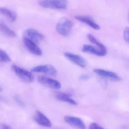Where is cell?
Segmentation results:
<instances>
[{
	"mask_svg": "<svg viewBox=\"0 0 129 129\" xmlns=\"http://www.w3.org/2000/svg\"><path fill=\"white\" fill-rule=\"evenodd\" d=\"M39 4L46 9L65 10L68 6L67 0H40Z\"/></svg>",
	"mask_w": 129,
	"mask_h": 129,
	"instance_id": "6da1fadb",
	"label": "cell"
},
{
	"mask_svg": "<svg viewBox=\"0 0 129 129\" xmlns=\"http://www.w3.org/2000/svg\"><path fill=\"white\" fill-rule=\"evenodd\" d=\"M73 25L71 20L66 18H62L56 25V31L60 35L67 37L70 34Z\"/></svg>",
	"mask_w": 129,
	"mask_h": 129,
	"instance_id": "7a4b0ae2",
	"label": "cell"
},
{
	"mask_svg": "<svg viewBox=\"0 0 129 129\" xmlns=\"http://www.w3.org/2000/svg\"><path fill=\"white\" fill-rule=\"evenodd\" d=\"M12 69L18 77L24 82L30 83L34 80V77L30 72L20 68L16 65H12Z\"/></svg>",
	"mask_w": 129,
	"mask_h": 129,
	"instance_id": "3957f363",
	"label": "cell"
},
{
	"mask_svg": "<svg viewBox=\"0 0 129 129\" xmlns=\"http://www.w3.org/2000/svg\"><path fill=\"white\" fill-rule=\"evenodd\" d=\"M37 81L40 84L53 89H59L61 87V83L58 81L46 76H38Z\"/></svg>",
	"mask_w": 129,
	"mask_h": 129,
	"instance_id": "277c9868",
	"label": "cell"
},
{
	"mask_svg": "<svg viewBox=\"0 0 129 129\" xmlns=\"http://www.w3.org/2000/svg\"><path fill=\"white\" fill-rule=\"evenodd\" d=\"M31 71L33 72L44 73L52 76H56L57 74V71L55 68L50 64L35 66L31 69Z\"/></svg>",
	"mask_w": 129,
	"mask_h": 129,
	"instance_id": "5b68a950",
	"label": "cell"
},
{
	"mask_svg": "<svg viewBox=\"0 0 129 129\" xmlns=\"http://www.w3.org/2000/svg\"><path fill=\"white\" fill-rule=\"evenodd\" d=\"M23 42L27 49L32 54L38 56L42 55L43 52L37 44L25 37L23 38Z\"/></svg>",
	"mask_w": 129,
	"mask_h": 129,
	"instance_id": "8992f818",
	"label": "cell"
},
{
	"mask_svg": "<svg viewBox=\"0 0 129 129\" xmlns=\"http://www.w3.org/2000/svg\"><path fill=\"white\" fill-rule=\"evenodd\" d=\"M24 37L33 41L38 44L45 38L43 34L36 29L29 28L24 32Z\"/></svg>",
	"mask_w": 129,
	"mask_h": 129,
	"instance_id": "52a82bcc",
	"label": "cell"
},
{
	"mask_svg": "<svg viewBox=\"0 0 129 129\" xmlns=\"http://www.w3.org/2000/svg\"><path fill=\"white\" fill-rule=\"evenodd\" d=\"M93 72L95 74L99 75L102 77L108 78L114 81H118L121 80V78L115 72L101 69H95Z\"/></svg>",
	"mask_w": 129,
	"mask_h": 129,
	"instance_id": "ba28073f",
	"label": "cell"
},
{
	"mask_svg": "<svg viewBox=\"0 0 129 129\" xmlns=\"http://www.w3.org/2000/svg\"><path fill=\"white\" fill-rule=\"evenodd\" d=\"M65 57L72 62L81 68H85L87 65V62L81 56L70 52L65 53Z\"/></svg>",
	"mask_w": 129,
	"mask_h": 129,
	"instance_id": "9c48e42d",
	"label": "cell"
},
{
	"mask_svg": "<svg viewBox=\"0 0 129 129\" xmlns=\"http://www.w3.org/2000/svg\"><path fill=\"white\" fill-rule=\"evenodd\" d=\"M65 121L69 125L81 129L86 128V125L83 121L79 118L71 116H66L64 118Z\"/></svg>",
	"mask_w": 129,
	"mask_h": 129,
	"instance_id": "30bf717a",
	"label": "cell"
},
{
	"mask_svg": "<svg viewBox=\"0 0 129 129\" xmlns=\"http://www.w3.org/2000/svg\"><path fill=\"white\" fill-rule=\"evenodd\" d=\"M75 19L81 22L84 23L95 30H100V27L96 24L92 18L88 16L78 15L75 16Z\"/></svg>",
	"mask_w": 129,
	"mask_h": 129,
	"instance_id": "8fae6325",
	"label": "cell"
},
{
	"mask_svg": "<svg viewBox=\"0 0 129 129\" xmlns=\"http://www.w3.org/2000/svg\"><path fill=\"white\" fill-rule=\"evenodd\" d=\"M35 120L39 125L45 127H50L52 126L51 121L43 113L39 111L36 112L34 117Z\"/></svg>",
	"mask_w": 129,
	"mask_h": 129,
	"instance_id": "7c38bea8",
	"label": "cell"
},
{
	"mask_svg": "<svg viewBox=\"0 0 129 129\" xmlns=\"http://www.w3.org/2000/svg\"><path fill=\"white\" fill-rule=\"evenodd\" d=\"M81 50L83 52L90 53L98 56H105L107 54V53L100 50L99 48L87 44L84 45Z\"/></svg>",
	"mask_w": 129,
	"mask_h": 129,
	"instance_id": "4fadbf2b",
	"label": "cell"
},
{
	"mask_svg": "<svg viewBox=\"0 0 129 129\" xmlns=\"http://www.w3.org/2000/svg\"><path fill=\"white\" fill-rule=\"evenodd\" d=\"M55 98L59 101L65 102L73 105H77V103L71 97V95L68 93L58 92L55 94Z\"/></svg>",
	"mask_w": 129,
	"mask_h": 129,
	"instance_id": "5bb4252c",
	"label": "cell"
},
{
	"mask_svg": "<svg viewBox=\"0 0 129 129\" xmlns=\"http://www.w3.org/2000/svg\"><path fill=\"white\" fill-rule=\"evenodd\" d=\"M0 30L6 37L11 38H14L17 37L16 32L8 27L4 22H0Z\"/></svg>",
	"mask_w": 129,
	"mask_h": 129,
	"instance_id": "9a60e30c",
	"label": "cell"
},
{
	"mask_svg": "<svg viewBox=\"0 0 129 129\" xmlns=\"http://www.w3.org/2000/svg\"><path fill=\"white\" fill-rule=\"evenodd\" d=\"M0 12L12 22L15 21L17 19V15L16 13L14 11L7 8L4 7L1 8Z\"/></svg>",
	"mask_w": 129,
	"mask_h": 129,
	"instance_id": "2e32d148",
	"label": "cell"
},
{
	"mask_svg": "<svg viewBox=\"0 0 129 129\" xmlns=\"http://www.w3.org/2000/svg\"><path fill=\"white\" fill-rule=\"evenodd\" d=\"M87 37L91 43L96 45L102 51L107 53V50L105 46L98 41L92 35L90 34H88L87 35Z\"/></svg>",
	"mask_w": 129,
	"mask_h": 129,
	"instance_id": "e0dca14e",
	"label": "cell"
},
{
	"mask_svg": "<svg viewBox=\"0 0 129 129\" xmlns=\"http://www.w3.org/2000/svg\"><path fill=\"white\" fill-rule=\"evenodd\" d=\"M11 61V58L8 54L4 50H0V62H8Z\"/></svg>",
	"mask_w": 129,
	"mask_h": 129,
	"instance_id": "ac0fdd59",
	"label": "cell"
},
{
	"mask_svg": "<svg viewBox=\"0 0 129 129\" xmlns=\"http://www.w3.org/2000/svg\"><path fill=\"white\" fill-rule=\"evenodd\" d=\"M123 38L124 40L129 43V27L125 28L124 30Z\"/></svg>",
	"mask_w": 129,
	"mask_h": 129,
	"instance_id": "d6986e66",
	"label": "cell"
},
{
	"mask_svg": "<svg viewBox=\"0 0 129 129\" xmlns=\"http://www.w3.org/2000/svg\"><path fill=\"white\" fill-rule=\"evenodd\" d=\"M89 129H103L104 128L101 125L95 122H93L91 123L89 126Z\"/></svg>",
	"mask_w": 129,
	"mask_h": 129,
	"instance_id": "ffe728a7",
	"label": "cell"
},
{
	"mask_svg": "<svg viewBox=\"0 0 129 129\" xmlns=\"http://www.w3.org/2000/svg\"><path fill=\"white\" fill-rule=\"evenodd\" d=\"M13 99H14V100L19 105L21 106L22 107H24L25 105L24 103L20 99V98L19 96H18L17 95L14 96L13 97Z\"/></svg>",
	"mask_w": 129,
	"mask_h": 129,
	"instance_id": "44dd1931",
	"label": "cell"
},
{
	"mask_svg": "<svg viewBox=\"0 0 129 129\" xmlns=\"http://www.w3.org/2000/svg\"><path fill=\"white\" fill-rule=\"evenodd\" d=\"M90 77L89 75L84 74L80 75L79 77V79L81 80L87 81L90 78Z\"/></svg>",
	"mask_w": 129,
	"mask_h": 129,
	"instance_id": "7402d4cb",
	"label": "cell"
},
{
	"mask_svg": "<svg viewBox=\"0 0 129 129\" xmlns=\"http://www.w3.org/2000/svg\"><path fill=\"white\" fill-rule=\"evenodd\" d=\"M1 129H11V127L10 126L6 124H2L1 126Z\"/></svg>",
	"mask_w": 129,
	"mask_h": 129,
	"instance_id": "603a6c76",
	"label": "cell"
},
{
	"mask_svg": "<svg viewBox=\"0 0 129 129\" xmlns=\"http://www.w3.org/2000/svg\"><path fill=\"white\" fill-rule=\"evenodd\" d=\"M128 20H129V13H128Z\"/></svg>",
	"mask_w": 129,
	"mask_h": 129,
	"instance_id": "cb8c5ba5",
	"label": "cell"
}]
</instances>
